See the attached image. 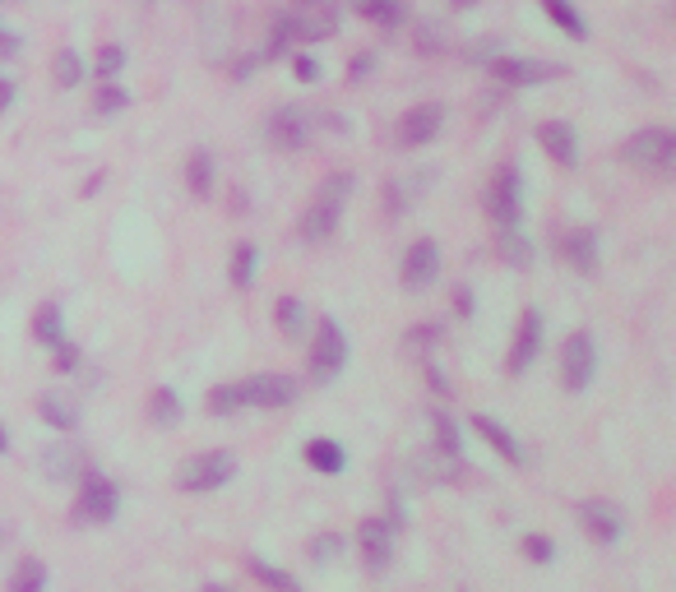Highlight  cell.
I'll list each match as a JSON object with an SVG mask.
<instances>
[{"label":"cell","instance_id":"obj_1","mask_svg":"<svg viewBox=\"0 0 676 592\" xmlns=\"http://www.w3.org/2000/svg\"><path fill=\"white\" fill-rule=\"evenodd\" d=\"M347 190H353V176H330V181L320 186L316 204L301 213V241H324V236H334V227L343 218Z\"/></svg>","mask_w":676,"mask_h":592},{"label":"cell","instance_id":"obj_2","mask_svg":"<svg viewBox=\"0 0 676 592\" xmlns=\"http://www.w3.org/2000/svg\"><path fill=\"white\" fill-rule=\"evenodd\" d=\"M621 157L630 167H649V171H672L676 167V134L663 126H649L640 134H630L621 144Z\"/></svg>","mask_w":676,"mask_h":592},{"label":"cell","instance_id":"obj_3","mask_svg":"<svg viewBox=\"0 0 676 592\" xmlns=\"http://www.w3.org/2000/svg\"><path fill=\"white\" fill-rule=\"evenodd\" d=\"M343 366H347V333L339 329V320L324 315V320L316 324V333H311V380L330 384Z\"/></svg>","mask_w":676,"mask_h":592},{"label":"cell","instance_id":"obj_4","mask_svg":"<svg viewBox=\"0 0 676 592\" xmlns=\"http://www.w3.org/2000/svg\"><path fill=\"white\" fill-rule=\"evenodd\" d=\"M487 213H491V223L506 232V227H519V213H524V186H519V167L506 163L496 176H491V186H487Z\"/></svg>","mask_w":676,"mask_h":592},{"label":"cell","instance_id":"obj_5","mask_svg":"<svg viewBox=\"0 0 676 592\" xmlns=\"http://www.w3.org/2000/svg\"><path fill=\"white\" fill-rule=\"evenodd\" d=\"M232 472H237V459H232V453H223V449L195 453V459H186L177 467V486L181 490H218V486L232 482Z\"/></svg>","mask_w":676,"mask_h":592},{"label":"cell","instance_id":"obj_6","mask_svg":"<svg viewBox=\"0 0 676 592\" xmlns=\"http://www.w3.org/2000/svg\"><path fill=\"white\" fill-rule=\"evenodd\" d=\"M597 375V347L589 339V329H574L561 347V384L566 393H584Z\"/></svg>","mask_w":676,"mask_h":592},{"label":"cell","instance_id":"obj_7","mask_svg":"<svg viewBox=\"0 0 676 592\" xmlns=\"http://www.w3.org/2000/svg\"><path fill=\"white\" fill-rule=\"evenodd\" d=\"M311 130H316V111H306V107H278V111L264 121L269 144L283 149V153H297V149H306V140H311Z\"/></svg>","mask_w":676,"mask_h":592},{"label":"cell","instance_id":"obj_8","mask_svg":"<svg viewBox=\"0 0 676 592\" xmlns=\"http://www.w3.org/2000/svg\"><path fill=\"white\" fill-rule=\"evenodd\" d=\"M283 28H287V37H297V43H324V37H334L339 19L324 0H301L293 14H283Z\"/></svg>","mask_w":676,"mask_h":592},{"label":"cell","instance_id":"obj_9","mask_svg":"<svg viewBox=\"0 0 676 592\" xmlns=\"http://www.w3.org/2000/svg\"><path fill=\"white\" fill-rule=\"evenodd\" d=\"M116 486L107 477H98V472H84L80 477V500H74V519L80 523H111L116 514Z\"/></svg>","mask_w":676,"mask_h":592},{"label":"cell","instance_id":"obj_10","mask_svg":"<svg viewBox=\"0 0 676 592\" xmlns=\"http://www.w3.org/2000/svg\"><path fill=\"white\" fill-rule=\"evenodd\" d=\"M440 279V246L436 241H413L408 254H403V287L408 292H422V287H431Z\"/></svg>","mask_w":676,"mask_h":592},{"label":"cell","instance_id":"obj_11","mask_svg":"<svg viewBox=\"0 0 676 592\" xmlns=\"http://www.w3.org/2000/svg\"><path fill=\"white\" fill-rule=\"evenodd\" d=\"M579 523H584L589 537L603 542V546H612L626 532V514L612 500H584V505H579Z\"/></svg>","mask_w":676,"mask_h":592},{"label":"cell","instance_id":"obj_12","mask_svg":"<svg viewBox=\"0 0 676 592\" xmlns=\"http://www.w3.org/2000/svg\"><path fill=\"white\" fill-rule=\"evenodd\" d=\"M440 126H446V107L440 103H422L413 107L408 116H403V126H399V144L403 149H422V144H431Z\"/></svg>","mask_w":676,"mask_h":592},{"label":"cell","instance_id":"obj_13","mask_svg":"<svg viewBox=\"0 0 676 592\" xmlns=\"http://www.w3.org/2000/svg\"><path fill=\"white\" fill-rule=\"evenodd\" d=\"M357 546H361V560L371 569H384L394 560V519H366L357 528Z\"/></svg>","mask_w":676,"mask_h":592},{"label":"cell","instance_id":"obj_14","mask_svg":"<svg viewBox=\"0 0 676 592\" xmlns=\"http://www.w3.org/2000/svg\"><path fill=\"white\" fill-rule=\"evenodd\" d=\"M537 144H543V153L552 157L556 167H579V134L570 121H543L537 126Z\"/></svg>","mask_w":676,"mask_h":592},{"label":"cell","instance_id":"obj_15","mask_svg":"<svg viewBox=\"0 0 676 592\" xmlns=\"http://www.w3.org/2000/svg\"><path fill=\"white\" fill-rule=\"evenodd\" d=\"M43 472H47V482H80L84 472H88V453H84V445H70V440L47 445V453H43Z\"/></svg>","mask_w":676,"mask_h":592},{"label":"cell","instance_id":"obj_16","mask_svg":"<svg viewBox=\"0 0 676 592\" xmlns=\"http://www.w3.org/2000/svg\"><path fill=\"white\" fill-rule=\"evenodd\" d=\"M537 352H543V315L537 310H524V320L514 329V347H510V375H524Z\"/></svg>","mask_w":676,"mask_h":592},{"label":"cell","instance_id":"obj_17","mask_svg":"<svg viewBox=\"0 0 676 592\" xmlns=\"http://www.w3.org/2000/svg\"><path fill=\"white\" fill-rule=\"evenodd\" d=\"M297 399V380L293 375H256V380H246V403L250 407H287Z\"/></svg>","mask_w":676,"mask_h":592},{"label":"cell","instance_id":"obj_18","mask_svg":"<svg viewBox=\"0 0 676 592\" xmlns=\"http://www.w3.org/2000/svg\"><path fill=\"white\" fill-rule=\"evenodd\" d=\"M556 250H561V260L574 269V273H593L597 269V236L589 227H570L556 236Z\"/></svg>","mask_w":676,"mask_h":592},{"label":"cell","instance_id":"obj_19","mask_svg":"<svg viewBox=\"0 0 676 592\" xmlns=\"http://www.w3.org/2000/svg\"><path fill=\"white\" fill-rule=\"evenodd\" d=\"M491 74L506 79V84H547L561 70L556 66H543V61H514V56H496L491 61Z\"/></svg>","mask_w":676,"mask_h":592},{"label":"cell","instance_id":"obj_20","mask_svg":"<svg viewBox=\"0 0 676 592\" xmlns=\"http://www.w3.org/2000/svg\"><path fill=\"white\" fill-rule=\"evenodd\" d=\"M473 426H477V436L487 440V445H491V449H496V453H500V459H506V463H514V467L524 463V449H519V440H514L510 430L500 426L496 417H487V412H477V417H473Z\"/></svg>","mask_w":676,"mask_h":592},{"label":"cell","instance_id":"obj_21","mask_svg":"<svg viewBox=\"0 0 676 592\" xmlns=\"http://www.w3.org/2000/svg\"><path fill=\"white\" fill-rule=\"evenodd\" d=\"M37 417L56 430H74L80 426V407H74V399H66V393H43V399H37Z\"/></svg>","mask_w":676,"mask_h":592},{"label":"cell","instance_id":"obj_22","mask_svg":"<svg viewBox=\"0 0 676 592\" xmlns=\"http://www.w3.org/2000/svg\"><path fill=\"white\" fill-rule=\"evenodd\" d=\"M33 339L43 343V347H61L66 343V315H61V306L56 301H47L43 310H37V320H33Z\"/></svg>","mask_w":676,"mask_h":592},{"label":"cell","instance_id":"obj_23","mask_svg":"<svg viewBox=\"0 0 676 592\" xmlns=\"http://www.w3.org/2000/svg\"><path fill=\"white\" fill-rule=\"evenodd\" d=\"M149 417H153V426H163V430L181 426L186 407H181V399H177V389H153V399H149Z\"/></svg>","mask_w":676,"mask_h":592},{"label":"cell","instance_id":"obj_24","mask_svg":"<svg viewBox=\"0 0 676 592\" xmlns=\"http://www.w3.org/2000/svg\"><path fill=\"white\" fill-rule=\"evenodd\" d=\"M278 329H283L287 343H301L306 339V329H311V315H306V306L297 301V296H283V301H278Z\"/></svg>","mask_w":676,"mask_h":592},{"label":"cell","instance_id":"obj_25","mask_svg":"<svg viewBox=\"0 0 676 592\" xmlns=\"http://www.w3.org/2000/svg\"><path fill=\"white\" fill-rule=\"evenodd\" d=\"M256 269H260V250L250 246V241H241L237 250H232V264H227V279H232V287H250L256 283Z\"/></svg>","mask_w":676,"mask_h":592},{"label":"cell","instance_id":"obj_26","mask_svg":"<svg viewBox=\"0 0 676 592\" xmlns=\"http://www.w3.org/2000/svg\"><path fill=\"white\" fill-rule=\"evenodd\" d=\"M186 186L195 190L200 200H204L209 190H214V153H209V149H195V153H190V163H186Z\"/></svg>","mask_w":676,"mask_h":592},{"label":"cell","instance_id":"obj_27","mask_svg":"<svg viewBox=\"0 0 676 592\" xmlns=\"http://www.w3.org/2000/svg\"><path fill=\"white\" fill-rule=\"evenodd\" d=\"M306 463H311L316 472H343L347 453H343L339 440H311V445H306Z\"/></svg>","mask_w":676,"mask_h":592},{"label":"cell","instance_id":"obj_28","mask_svg":"<svg viewBox=\"0 0 676 592\" xmlns=\"http://www.w3.org/2000/svg\"><path fill=\"white\" fill-rule=\"evenodd\" d=\"M357 10L371 19V24H380V28H399L403 24V0H357Z\"/></svg>","mask_w":676,"mask_h":592},{"label":"cell","instance_id":"obj_29","mask_svg":"<svg viewBox=\"0 0 676 592\" xmlns=\"http://www.w3.org/2000/svg\"><path fill=\"white\" fill-rule=\"evenodd\" d=\"M241 407H250L246 403V380L241 384H218L214 393H209V412H214V417H232V412H241Z\"/></svg>","mask_w":676,"mask_h":592},{"label":"cell","instance_id":"obj_30","mask_svg":"<svg viewBox=\"0 0 676 592\" xmlns=\"http://www.w3.org/2000/svg\"><path fill=\"white\" fill-rule=\"evenodd\" d=\"M10 592H47V565L43 560H19L14 579H10Z\"/></svg>","mask_w":676,"mask_h":592},{"label":"cell","instance_id":"obj_31","mask_svg":"<svg viewBox=\"0 0 676 592\" xmlns=\"http://www.w3.org/2000/svg\"><path fill=\"white\" fill-rule=\"evenodd\" d=\"M500 254H506V260H510L514 269H529V264H533V246H529V241H524V236H519L514 227L500 232Z\"/></svg>","mask_w":676,"mask_h":592},{"label":"cell","instance_id":"obj_32","mask_svg":"<svg viewBox=\"0 0 676 592\" xmlns=\"http://www.w3.org/2000/svg\"><path fill=\"white\" fill-rule=\"evenodd\" d=\"M80 79H84V56L70 51V47L56 51V84H61V88H74Z\"/></svg>","mask_w":676,"mask_h":592},{"label":"cell","instance_id":"obj_33","mask_svg":"<svg viewBox=\"0 0 676 592\" xmlns=\"http://www.w3.org/2000/svg\"><path fill=\"white\" fill-rule=\"evenodd\" d=\"M543 5H547V14H552L556 24H561L570 37H589V24H584V19L574 14V5H570V0H543Z\"/></svg>","mask_w":676,"mask_h":592},{"label":"cell","instance_id":"obj_34","mask_svg":"<svg viewBox=\"0 0 676 592\" xmlns=\"http://www.w3.org/2000/svg\"><path fill=\"white\" fill-rule=\"evenodd\" d=\"M431 426H436V445H440V453H459V426H454V417L446 407H436L431 412Z\"/></svg>","mask_w":676,"mask_h":592},{"label":"cell","instance_id":"obj_35","mask_svg":"<svg viewBox=\"0 0 676 592\" xmlns=\"http://www.w3.org/2000/svg\"><path fill=\"white\" fill-rule=\"evenodd\" d=\"M250 575H256V579H260L264 588H274V592H301L293 575H283V569H274V565H264V560H250Z\"/></svg>","mask_w":676,"mask_h":592},{"label":"cell","instance_id":"obj_36","mask_svg":"<svg viewBox=\"0 0 676 592\" xmlns=\"http://www.w3.org/2000/svg\"><path fill=\"white\" fill-rule=\"evenodd\" d=\"M93 107H98V116H116V111H126V107H130V93H126V88L111 79V84H103V88H98V97H93Z\"/></svg>","mask_w":676,"mask_h":592},{"label":"cell","instance_id":"obj_37","mask_svg":"<svg viewBox=\"0 0 676 592\" xmlns=\"http://www.w3.org/2000/svg\"><path fill=\"white\" fill-rule=\"evenodd\" d=\"M121 70H126V47L107 43V47L98 51V79H103V84H111V79L121 74Z\"/></svg>","mask_w":676,"mask_h":592},{"label":"cell","instance_id":"obj_38","mask_svg":"<svg viewBox=\"0 0 676 592\" xmlns=\"http://www.w3.org/2000/svg\"><path fill=\"white\" fill-rule=\"evenodd\" d=\"M311 556H316V565L339 560L343 556V537H339V532H320V537L311 542Z\"/></svg>","mask_w":676,"mask_h":592},{"label":"cell","instance_id":"obj_39","mask_svg":"<svg viewBox=\"0 0 676 592\" xmlns=\"http://www.w3.org/2000/svg\"><path fill=\"white\" fill-rule=\"evenodd\" d=\"M524 556H529L533 565H552L556 546H552V537H543V532H529V537H524Z\"/></svg>","mask_w":676,"mask_h":592},{"label":"cell","instance_id":"obj_40","mask_svg":"<svg viewBox=\"0 0 676 592\" xmlns=\"http://www.w3.org/2000/svg\"><path fill=\"white\" fill-rule=\"evenodd\" d=\"M74 366H80V347L61 343V347H56V370H61V375H70Z\"/></svg>","mask_w":676,"mask_h":592},{"label":"cell","instance_id":"obj_41","mask_svg":"<svg viewBox=\"0 0 676 592\" xmlns=\"http://www.w3.org/2000/svg\"><path fill=\"white\" fill-rule=\"evenodd\" d=\"M297 79H301V84H316V79H320V61H316V56H297Z\"/></svg>","mask_w":676,"mask_h":592},{"label":"cell","instance_id":"obj_42","mask_svg":"<svg viewBox=\"0 0 676 592\" xmlns=\"http://www.w3.org/2000/svg\"><path fill=\"white\" fill-rule=\"evenodd\" d=\"M0 51H19V37H14V28H5V24H0Z\"/></svg>","mask_w":676,"mask_h":592},{"label":"cell","instance_id":"obj_43","mask_svg":"<svg viewBox=\"0 0 676 592\" xmlns=\"http://www.w3.org/2000/svg\"><path fill=\"white\" fill-rule=\"evenodd\" d=\"M14 103V84H10V74H0V111H5Z\"/></svg>","mask_w":676,"mask_h":592},{"label":"cell","instance_id":"obj_44","mask_svg":"<svg viewBox=\"0 0 676 592\" xmlns=\"http://www.w3.org/2000/svg\"><path fill=\"white\" fill-rule=\"evenodd\" d=\"M371 56H357V61H353V79H366V74H371Z\"/></svg>","mask_w":676,"mask_h":592},{"label":"cell","instance_id":"obj_45","mask_svg":"<svg viewBox=\"0 0 676 592\" xmlns=\"http://www.w3.org/2000/svg\"><path fill=\"white\" fill-rule=\"evenodd\" d=\"M5 445H10V440H5V426H0V453H5Z\"/></svg>","mask_w":676,"mask_h":592},{"label":"cell","instance_id":"obj_46","mask_svg":"<svg viewBox=\"0 0 676 592\" xmlns=\"http://www.w3.org/2000/svg\"><path fill=\"white\" fill-rule=\"evenodd\" d=\"M204 592H227V588H218V583H209V588H204Z\"/></svg>","mask_w":676,"mask_h":592},{"label":"cell","instance_id":"obj_47","mask_svg":"<svg viewBox=\"0 0 676 592\" xmlns=\"http://www.w3.org/2000/svg\"><path fill=\"white\" fill-rule=\"evenodd\" d=\"M0 5H5V0H0Z\"/></svg>","mask_w":676,"mask_h":592}]
</instances>
